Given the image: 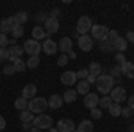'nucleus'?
I'll list each match as a JSON object with an SVG mask.
<instances>
[{"mask_svg": "<svg viewBox=\"0 0 134 132\" xmlns=\"http://www.w3.org/2000/svg\"><path fill=\"white\" fill-rule=\"evenodd\" d=\"M95 86H97V89L102 93V95H109L111 89L114 88V79L111 75H107V73H100V75L97 77Z\"/></svg>", "mask_w": 134, "mask_h": 132, "instance_id": "obj_1", "label": "nucleus"}, {"mask_svg": "<svg viewBox=\"0 0 134 132\" xmlns=\"http://www.w3.org/2000/svg\"><path fill=\"white\" fill-rule=\"evenodd\" d=\"M47 107H48V102L47 98H43V96H34L32 100H29V111L32 114H43V112L47 111Z\"/></svg>", "mask_w": 134, "mask_h": 132, "instance_id": "obj_2", "label": "nucleus"}, {"mask_svg": "<svg viewBox=\"0 0 134 132\" xmlns=\"http://www.w3.org/2000/svg\"><path fill=\"white\" fill-rule=\"evenodd\" d=\"M52 123H54V120H52V116H48V114H38V116H34V120H32V125H34V129H38V130H48V129H52Z\"/></svg>", "mask_w": 134, "mask_h": 132, "instance_id": "obj_3", "label": "nucleus"}, {"mask_svg": "<svg viewBox=\"0 0 134 132\" xmlns=\"http://www.w3.org/2000/svg\"><path fill=\"white\" fill-rule=\"evenodd\" d=\"M91 27H93L91 18H90V16H81V18L77 20V27H75V31L79 32L81 36H86V34L91 32Z\"/></svg>", "mask_w": 134, "mask_h": 132, "instance_id": "obj_4", "label": "nucleus"}, {"mask_svg": "<svg viewBox=\"0 0 134 132\" xmlns=\"http://www.w3.org/2000/svg\"><path fill=\"white\" fill-rule=\"evenodd\" d=\"M109 31H111L109 27H105V25H100V23H98V25H93V27H91V32H90V36L93 38V41H95V39L104 41L105 38H107V36H109Z\"/></svg>", "mask_w": 134, "mask_h": 132, "instance_id": "obj_5", "label": "nucleus"}, {"mask_svg": "<svg viewBox=\"0 0 134 132\" xmlns=\"http://www.w3.org/2000/svg\"><path fill=\"white\" fill-rule=\"evenodd\" d=\"M23 52H27L29 55H40V52H41V43L36 39H27L25 41V45H23Z\"/></svg>", "mask_w": 134, "mask_h": 132, "instance_id": "obj_6", "label": "nucleus"}, {"mask_svg": "<svg viewBox=\"0 0 134 132\" xmlns=\"http://www.w3.org/2000/svg\"><path fill=\"white\" fill-rule=\"evenodd\" d=\"M109 96H111V100H113L114 104H120V102L127 100V91H125V88L118 86V88H113V89H111Z\"/></svg>", "mask_w": 134, "mask_h": 132, "instance_id": "obj_7", "label": "nucleus"}, {"mask_svg": "<svg viewBox=\"0 0 134 132\" xmlns=\"http://www.w3.org/2000/svg\"><path fill=\"white\" fill-rule=\"evenodd\" d=\"M98 100H100V96H98L97 93H88V95L84 96V107L91 111L95 107H98Z\"/></svg>", "mask_w": 134, "mask_h": 132, "instance_id": "obj_8", "label": "nucleus"}, {"mask_svg": "<svg viewBox=\"0 0 134 132\" xmlns=\"http://www.w3.org/2000/svg\"><path fill=\"white\" fill-rule=\"evenodd\" d=\"M77 45H79V48L82 52H90L93 48V38L90 34H86V36H81L79 39H77Z\"/></svg>", "mask_w": 134, "mask_h": 132, "instance_id": "obj_9", "label": "nucleus"}, {"mask_svg": "<svg viewBox=\"0 0 134 132\" xmlns=\"http://www.w3.org/2000/svg\"><path fill=\"white\" fill-rule=\"evenodd\" d=\"M55 129H57V132H72V130H75V123L70 118H63V120L57 122Z\"/></svg>", "mask_w": 134, "mask_h": 132, "instance_id": "obj_10", "label": "nucleus"}, {"mask_svg": "<svg viewBox=\"0 0 134 132\" xmlns=\"http://www.w3.org/2000/svg\"><path fill=\"white\" fill-rule=\"evenodd\" d=\"M13 27H14V16H9V18L0 20V34H5V36H7V32L13 31Z\"/></svg>", "mask_w": 134, "mask_h": 132, "instance_id": "obj_11", "label": "nucleus"}, {"mask_svg": "<svg viewBox=\"0 0 134 132\" xmlns=\"http://www.w3.org/2000/svg\"><path fill=\"white\" fill-rule=\"evenodd\" d=\"M41 50L45 52V54H48V55H54V54L57 52V43L54 39H50V38H47L41 45Z\"/></svg>", "mask_w": 134, "mask_h": 132, "instance_id": "obj_12", "label": "nucleus"}, {"mask_svg": "<svg viewBox=\"0 0 134 132\" xmlns=\"http://www.w3.org/2000/svg\"><path fill=\"white\" fill-rule=\"evenodd\" d=\"M45 31H47V34H48V38H50V34H55V32L59 31V21L55 20V18H47V21H45Z\"/></svg>", "mask_w": 134, "mask_h": 132, "instance_id": "obj_13", "label": "nucleus"}, {"mask_svg": "<svg viewBox=\"0 0 134 132\" xmlns=\"http://www.w3.org/2000/svg\"><path fill=\"white\" fill-rule=\"evenodd\" d=\"M7 50H9V61L11 62H14L16 59H21V55H23V47H18V45H13Z\"/></svg>", "mask_w": 134, "mask_h": 132, "instance_id": "obj_14", "label": "nucleus"}, {"mask_svg": "<svg viewBox=\"0 0 134 132\" xmlns=\"http://www.w3.org/2000/svg\"><path fill=\"white\" fill-rule=\"evenodd\" d=\"M72 38H61V41L57 43V48L61 50V54H70L73 50L72 48Z\"/></svg>", "mask_w": 134, "mask_h": 132, "instance_id": "obj_15", "label": "nucleus"}, {"mask_svg": "<svg viewBox=\"0 0 134 132\" xmlns=\"http://www.w3.org/2000/svg\"><path fill=\"white\" fill-rule=\"evenodd\" d=\"M36 93H38V88H36L34 84H27V86L21 89V96H23L25 100H32V98L36 96Z\"/></svg>", "mask_w": 134, "mask_h": 132, "instance_id": "obj_16", "label": "nucleus"}, {"mask_svg": "<svg viewBox=\"0 0 134 132\" xmlns=\"http://www.w3.org/2000/svg\"><path fill=\"white\" fill-rule=\"evenodd\" d=\"M48 38V34H47V31L43 29L41 25H36L34 29H32V39H36V41H45Z\"/></svg>", "mask_w": 134, "mask_h": 132, "instance_id": "obj_17", "label": "nucleus"}, {"mask_svg": "<svg viewBox=\"0 0 134 132\" xmlns=\"http://www.w3.org/2000/svg\"><path fill=\"white\" fill-rule=\"evenodd\" d=\"M61 82L64 86H75L77 84V77H75V71H64L61 75Z\"/></svg>", "mask_w": 134, "mask_h": 132, "instance_id": "obj_18", "label": "nucleus"}, {"mask_svg": "<svg viewBox=\"0 0 134 132\" xmlns=\"http://www.w3.org/2000/svg\"><path fill=\"white\" fill-rule=\"evenodd\" d=\"M120 68H122V75H124V77H127V79H134V62L127 61V62H124Z\"/></svg>", "mask_w": 134, "mask_h": 132, "instance_id": "obj_19", "label": "nucleus"}, {"mask_svg": "<svg viewBox=\"0 0 134 132\" xmlns=\"http://www.w3.org/2000/svg\"><path fill=\"white\" fill-rule=\"evenodd\" d=\"M47 102H48V107H50V109H59L63 104H64L61 95H52L50 98H47Z\"/></svg>", "mask_w": 134, "mask_h": 132, "instance_id": "obj_20", "label": "nucleus"}, {"mask_svg": "<svg viewBox=\"0 0 134 132\" xmlns=\"http://www.w3.org/2000/svg\"><path fill=\"white\" fill-rule=\"evenodd\" d=\"M113 47H114V50L116 52H120V54H124L125 50H127V47H129V43H127V39L125 38H116L114 39V43H113Z\"/></svg>", "mask_w": 134, "mask_h": 132, "instance_id": "obj_21", "label": "nucleus"}, {"mask_svg": "<svg viewBox=\"0 0 134 132\" xmlns=\"http://www.w3.org/2000/svg\"><path fill=\"white\" fill-rule=\"evenodd\" d=\"M77 100V91L75 89H66L64 91V95H63V102H66V104H73V102Z\"/></svg>", "mask_w": 134, "mask_h": 132, "instance_id": "obj_22", "label": "nucleus"}, {"mask_svg": "<svg viewBox=\"0 0 134 132\" xmlns=\"http://www.w3.org/2000/svg\"><path fill=\"white\" fill-rule=\"evenodd\" d=\"M75 91H77V95H84V96H86V95L90 93V84H88L86 81H79V82H77Z\"/></svg>", "mask_w": 134, "mask_h": 132, "instance_id": "obj_23", "label": "nucleus"}, {"mask_svg": "<svg viewBox=\"0 0 134 132\" xmlns=\"http://www.w3.org/2000/svg\"><path fill=\"white\" fill-rule=\"evenodd\" d=\"M113 43H114V41L111 39V38H105L104 41H100V50H102V52H113L114 50Z\"/></svg>", "mask_w": 134, "mask_h": 132, "instance_id": "obj_24", "label": "nucleus"}, {"mask_svg": "<svg viewBox=\"0 0 134 132\" xmlns=\"http://www.w3.org/2000/svg\"><path fill=\"white\" fill-rule=\"evenodd\" d=\"M27 20H29V14L25 11H20V13L14 14V25H23Z\"/></svg>", "mask_w": 134, "mask_h": 132, "instance_id": "obj_25", "label": "nucleus"}, {"mask_svg": "<svg viewBox=\"0 0 134 132\" xmlns=\"http://www.w3.org/2000/svg\"><path fill=\"white\" fill-rule=\"evenodd\" d=\"M27 107H29V100H25L23 96H20V98H16V100H14V109H18L20 112L25 111Z\"/></svg>", "mask_w": 134, "mask_h": 132, "instance_id": "obj_26", "label": "nucleus"}, {"mask_svg": "<svg viewBox=\"0 0 134 132\" xmlns=\"http://www.w3.org/2000/svg\"><path fill=\"white\" fill-rule=\"evenodd\" d=\"M88 71H90L91 75H95V77H98V75H100V71H102V66H100V62L93 61L91 64L88 66Z\"/></svg>", "mask_w": 134, "mask_h": 132, "instance_id": "obj_27", "label": "nucleus"}, {"mask_svg": "<svg viewBox=\"0 0 134 132\" xmlns=\"http://www.w3.org/2000/svg\"><path fill=\"white\" fill-rule=\"evenodd\" d=\"M77 129H79L81 132H93L95 127H93V123L90 122V120H82V122L79 123V127H77Z\"/></svg>", "mask_w": 134, "mask_h": 132, "instance_id": "obj_28", "label": "nucleus"}, {"mask_svg": "<svg viewBox=\"0 0 134 132\" xmlns=\"http://www.w3.org/2000/svg\"><path fill=\"white\" fill-rule=\"evenodd\" d=\"M122 109H124V107H122V105H120V104H111V105H109V109H107V111H109V114H111V116H122Z\"/></svg>", "mask_w": 134, "mask_h": 132, "instance_id": "obj_29", "label": "nucleus"}, {"mask_svg": "<svg viewBox=\"0 0 134 132\" xmlns=\"http://www.w3.org/2000/svg\"><path fill=\"white\" fill-rule=\"evenodd\" d=\"M20 120H21V123H31L32 120H34V114H32L29 109H25V111L20 112Z\"/></svg>", "mask_w": 134, "mask_h": 132, "instance_id": "obj_30", "label": "nucleus"}, {"mask_svg": "<svg viewBox=\"0 0 134 132\" xmlns=\"http://www.w3.org/2000/svg\"><path fill=\"white\" fill-rule=\"evenodd\" d=\"M25 64H27V68H31V70L38 68V66H40V55H32V57H29V59L25 61Z\"/></svg>", "mask_w": 134, "mask_h": 132, "instance_id": "obj_31", "label": "nucleus"}, {"mask_svg": "<svg viewBox=\"0 0 134 132\" xmlns=\"http://www.w3.org/2000/svg\"><path fill=\"white\" fill-rule=\"evenodd\" d=\"M111 104H113L111 96H109V95H104L102 98L98 100V107H100V109H109V105H111Z\"/></svg>", "mask_w": 134, "mask_h": 132, "instance_id": "obj_32", "label": "nucleus"}, {"mask_svg": "<svg viewBox=\"0 0 134 132\" xmlns=\"http://www.w3.org/2000/svg\"><path fill=\"white\" fill-rule=\"evenodd\" d=\"M11 64L14 66L16 73H20V71H25V70H27V64H25V61H23V59H16V61L11 62Z\"/></svg>", "mask_w": 134, "mask_h": 132, "instance_id": "obj_33", "label": "nucleus"}, {"mask_svg": "<svg viewBox=\"0 0 134 132\" xmlns=\"http://www.w3.org/2000/svg\"><path fill=\"white\" fill-rule=\"evenodd\" d=\"M23 25H14L13 27V31H11V34H13V39H18V38H21L23 36Z\"/></svg>", "mask_w": 134, "mask_h": 132, "instance_id": "obj_34", "label": "nucleus"}, {"mask_svg": "<svg viewBox=\"0 0 134 132\" xmlns=\"http://www.w3.org/2000/svg\"><path fill=\"white\" fill-rule=\"evenodd\" d=\"M88 75H90V71L86 70V68H82V70H79V71H75L77 81H86V79H88Z\"/></svg>", "mask_w": 134, "mask_h": 132, "instance_id": "obj_35", "label": "nucleus"}, {"mask_svg": "<svg viewBox=\"0 0 134 132\" xmlns=\"http://www.w3.org/2000/svg\"><path fill=\"white\" fill-rule=\"evenodd\" d=\"M47 18H48V16H47V13H43V11H40V13H38V14H36V21H38V25H45V21H47Z\"/></svg>", "mask_w": 134, "mask_h": 132, "instance_id": "obj_36", "label": "nucleus"}, {"mask_svg": "<svg viewBox=\"0 0 134 132\" xmlns=\"http://www.w3.org/2000/svg\"><path fill=\"white\" fill-rule=\"evenodd\" d=\"M68 61H70V59H68V55H66V54H61V55H59V57H57V66H66V64H68Z\"/></svg>", "mask_w": 134, "mask_h": 132, "instance_id": "obj_37", "label": "nucleus"}, {"mask_svg": "<svg viewBox=\"0 0 134 132\" xmlns=\"http://www.w3.org/2000/svg\"><path fill=\"white\" fill-rule=\"evenodd\" d=\"M2 73L9 77V75H14L16 70H14V66H13V64H5V66H4V70H2Z\"/></svg>", "mask_w": 134, "mask_h": 132, "instance_id": "obj_38", "label": "nucleus"}, {"mask_svg": "<svg viewBox=\"0 0 134 132\" xmlns=\"http://www.w3.org/2000/svg\"><path fill=\"white\" fill-rule=\"evenodd\" d=\"M114 61H116V66H122L124 62H127L124 54H120V52H116V55H114Z\"/></svg>", "mask_w": 134, "mask_h": 132, "instance_id": "obj_39", "label": "nucleus"}, {"mask_svg": "<svg viewBox=\"0 0 134 132\" xmlns=\"http://www.w3.org/2000/svg\"><path fill=\"white\" fill-rule=\"evenodd\" d=\"M109 75H111L113 79H118V77H122V68H120V66H113Z\"/></svg>", "mask_w": 134, "mask_h": 132, "instance_id": "obj_40", "label": "nucleus"}, {"mask_svg": "<svg viewBox=\"0 0 134 132\" xmlns=\"http://www.w3.org/2000/svg\"><path fill=\"white\" fill-rule=\"evenodd\" d=\"M91 118L93 120H100V118H102V109H100V107L91 109Z\"/></svg>", "mask_w": 134, "mask_h": 132, "instance_id": "obj_41", "label": "nucleus"}, {"mask_svg": "<svg viewBox=\"0 0 134 132\" xmlns=\"http://www.w3.org/2000/svg\"><path fill=\"white\" fill-rule=\"evenodd\" d=\"M9 59V50L7 48H0V62L7 61Z\"/></svg>", "mask_w": 134, "mask_h": 132, "instance_id": "obj_42", "label": "nucleus"}, {"mask_svg": "<svg viewBox=\"0 0 134 132\" xmlns=\"http://www.w3.org/2000/svg\"><path fill=\"white\" fill-rule=\"evenodd\" d=\"M9 45V38L5 34H0V48H5Z\"/></svg>", "mask_w": 134, "mask_h": 132, "instance_id": "obj_43", "label": "nucleus"}, {"mask_svg": "<svg viewBox=\"0 0 134 132\" xmlns=\"http://www.w3.org/2000/svg\"><path fill=\"white\" fill-rule=\"evenodd\" d=\"M134 111L131 109V107H125V109H122V116H125V118H132Z\"/></svg>", "mask_w": 134, "mask_h": 132, "instance_id": "obj_44", "label": "nucleus"}, {"mask_svg": "<svg viewBox=\"0 0 134 132\" xmlns=\"http://www.w3.org/2000/svg\"><path fill=\"white\" fill-rule=\"evenodd\" d=\"M125 39H127V43H134V31H129V32H127Z\"/></svg>", "mask_w": 134, "mask_h": 132, "instance_id": "obj_45", "label": "nucleus"}, {"mask_svg": "<svg viewBox=\"0 0 134 132\" xmlns=\"http://www.w3.org/2000/svg\"><path fill=\"white\" fill-rule=\"evenodd\" d=\"M21 129H23V130H29V132H31L32 129H34V125H32V122H31V123H21Z\"/></svg>", "mask_w": 134, "mask_h": 132, "instance_id": "obj_46", "label": "nucleus"}, {"mask_svg": "<svg viewBox=\"0 0 134 132\" xmlns=\"http://www.w3.org/2000/svg\"><path fill=\"white\" fill-rule=\"evenodd\" d=\"M86 82H88V84H90V86H91V84H95V82H97V77H95V75H91V73H90V75H88V79H86Z\"/></svg>", "mask_w": 134, "mask_h": 132, "instance_id": "obj_47", "label": "nucleus"}, {"mask_svg": "<svg viewBox=\"0 0 134 132\" xmlns=\"http://www.w3.org/2000/svg\"><path fill=\"white\" fill-rule=\"evenodd\" d=\"M107 38H111V39H116V38H120V34H118V32L116 31H109V36H107Z\"/></svg>", "mask_w": 134, "mask_h": 132, "instance_id": "obj_48", "label": "nucleus"}, {"mask_svg": "<svg viewBox=\"0 0 134 132\" xmlns=\"http://www.w3.org/2000/svg\"><path fill=\"white\" fill-rule=\"evenodd\" d=\"M59 13H61L59 9H52V11H50V18H55V20H57V16H59Z\"/></svg>", "mask_w": 134, "mask_h": 132, "instance_id": "obj_49", "label": "nucleus"}, {"mask_svg": "<svg viewBox=\"0 0 134 132\" xmlns=\"http://www.w3.org/2000/svg\"><path fill=\"white\" fill-rule=\"evenodd\" d=\"M5 125H7L5 118H4V116H0V130H4V129H5Z\"/></svg>", "mask_w": 134, "mask_h": 132, "instance_id": "obj_50", "label": "nucleus"}, {"mask_svg": "<svg viewBox=\"0 0 134 132\" xmlns=\"http://www.w3.org/2000/svg\"><path fill=\"white\" fill-rule=\"evenodd\" d=\"M127 107H131V109L134 111V95H131V96H129V105H127Z\"/></svg>", "mask_w": 134, "mask_h": 132, "instance_id": "obj_51", "label": "nucleus"}, {"mask_svg": "<svg viewBox=\"0 0 134 132\" xmlns=\"http://www.w3.org/2000/svg\"><path fill=\"white\" fill-rule=\"evenodd\" d=\"M72 38H75V39H79V38H81V34H79L77 31H73V32H72Z\"/></svg>", "mask_w": 134, "mask_h": 132, "instance_id": "obj_52", "label": "nucleus"}, {"mask_svg": "<svg viewBox=\"0 0 134 132\" xmlns=\"http://www.w3.org/2000/svg\"><path fill=\"white\" fill-rule=\"evenodd\" d=\"M66 55H68V59H75V57H77V55H75V52H70V54H66Z\"/></svg>", "mask_w": 134, "mask_h": 132, "instance_id": "obj_53", "label": "nucleus"}, {"mask_svg": "<svg viewBox=\"0 0 134 132\" xmlns=\"http://www.w3.org/2000/svg\"><path fill=\"white\" fill-rule=\"evenodd\" d=\"M48 132H57V129H48Z\"/></svg>", "mask_w": 134, "mask_h": 132, "instance_id": "obj_54", "label": "nucleus"}, {"mask_svg": "<svg viewBox=\"0 0 134 132\" xmlns=\"http://www.w3.org/2000/svg\"><path fill=\"white\" fill-rule=\"evenodd\" d=\"M31 132H41V130H38V129H32V130Z\"/></svg>", "mask_w": 134, "mask_h": 132, "instance_id": "obj_55", "label": "nucleus"}, {"mask_svg": "<svg viewBox=\"0 0 134 132\" xmlns=\"http://www.w3.org/2000/svg\"><path fill=\"white\" fill-rule=\"evenodd\" d=\"M72 132H81V130H79V129H75V130H72Z\"/></svg>", "mask_w": 134, "mask_h": 132, "instance_id": "obj_56", "label": "nucleus"}, {"mask_svg": "<svg viewBox=\"0 0 134 132\" xmlns=\"http://www.w3.org/2000/svg\"><path fill=\"white\" fill-rule=\"evenodd\" d=\"M0 132H4V130H0Z\"/></svg>", "mask_w": 134, "mask_h": 132, "instance_id": "obj_57", "label": "nucleus"}, {"mask_svg": "<svg viewBox=\"0 0 134 132\" xmlns=\"http://www.w3.org/2000/svg\"><path fill=\"white\" fill-rule=\"evenodd\" d=\"M132 132H134V130H132Z\"/></svg>", "mask_w": 134, "mask_h": 132, "instance_id": "obj_58", "label": "nucleus"}]
</instances>
